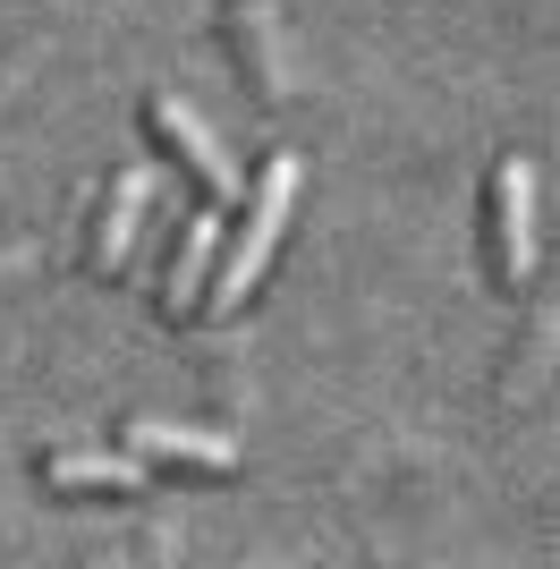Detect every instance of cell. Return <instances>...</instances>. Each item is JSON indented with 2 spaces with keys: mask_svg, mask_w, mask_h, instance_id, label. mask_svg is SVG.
I'll list each match as a JSON object with an SVG mask.
<instances>
[{
  "mask_svg": "<svg viewBox=\"0 0 560 569\" xmlns=\"http://www.w3.org/2000/svg\"><path fill=\"white\" fill-rule=\"evenodd\" d=\"M289 204H298V153H272V162H263V179H256V196H247V230H238L230 263H221V272H212V289L196 298L204 315H238V307H247V289H256L263 272H272V256H280Z\"/></svg>",
  "mask_w": 560,
  "mask_h": 569,
  "instance_id": "obj_1",
  "label": "cell"
},
{
  "mask_svg": "<svg viewBox=\"0 0 560 569\" xmlns=\"http://www.w3.org/2000/svg\"><path fill=\"white\" fill-rule=\"evenodd\" d=\"M492 263H501V289L536 281V162L527 153L492 162Z\"/></svg>",
  "mask_w": 560,
  "mask_h": 569,
  "instance_id": "obj_2",
  "label": "cell"
},
{
  "mask_svg": "<svg viewBox=\"0 0 560 569\" xmlns=\"http://www.w3.org/2000/svg\"><path fill=\"white\" fill-rule=\"evenodd\" d=\"M144 128H153V137H162L170 153H179V162L196 170V179H204V188H212V204H230V196H238V162L221 153V137H212V128H204L196 111H187V102L153 94V102H144Z\"/></svg>",
  "mask_w": 560,
  "mask_h": 569,
  "instance_id": "obj_3",
  "label": "cell"
},
{
  "mask_svg": "<svg viewBox=\"0 0 560 569\" xmlns=\"http://www.w3.org/2000/svg\"><path fill=\"white\" fill-rule=\"evenodd\" d=\"M144 204H153V170H119V188H111V204H102V230H93V272H119V263L137 256V221H144Z\"/></svg>",
  "mask_w": 560,
  "mask_h": 569,
  "instance_id": "obj_4",
  "label": "cell"
},
{
  "mask_svg": "<svg viewBox=\"0 0 560 569\" xmlns=\"http://www.w3.org/2000/svg\"><path fill=\"white\" fill-rule=\"evenodd\" d=\"M128 442H137V459H170V468H196V476L238 468V442H221L204 426H128Z\"/></svg>",
  "mask_w": 560,
  "mask_h": 569,
  "instance_id": "obj_5",
  "label": "cell"
},
{
  "mask_svg": "<svg viewBox=\"0 0 560 569\" xmlns=\"http://www.w3.org/2000/svg\"><path fill=\"white\" fill-rule=\"evenodd\" d=\"M43 485H60V493H137L144 459L137 451H60V459H43Z\"/></svg>",
  "mask_w": 560,
  "mask_h": 569,
  "instance_id": "obj_6",
  "label": "cell"
},
{
  "mask_svg": "<svg viewBox=\"0 0 560 569\" xmlns=\"http://www.w3.org/2000/svg\"><path fill=\"white\" fill-rule=\"evenodd\" d=\"M212 256H221V204H204V213H187V221H179V256H170V281H162V289H170V315L204 298Z\"/></svg>",
  "mask_w": 560,
  "mask_h": 569,
  "instance_id": "obj_7",
  "label": "cell"
}]
</instances>
